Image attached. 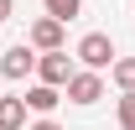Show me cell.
Wrapping results in <instances>:
<instances>
[{
  "mask_svg": "<svg viewBox=\"0 0 135 130\" xmlns=\"http://www.w3.org/2000/svg\"><path fill=\"white\" fill-rule=\"evenodd\" d=\"M62 99H73V104H99L104 99V73L99 68H73L68 73V83H62Z\"/></svg>",
  "mask_w": 135,
  "mask_h": 130,
  "instance_id": "cell-1",
  "label": "cell"
},
{
  "mask_svg": "<svg viewBox=\"0 0 135 130\" xmlns=\"http://www.w3.org/2000/svg\"><path fill=\"white\" fill-rule=\"evenodd\" d=\"M73 57H78L83 68H99V73H104V68L114 63L119 52H114V36H109V31H88V36H78V47H73Z\"/></svg>",
  "mask_w": 135,
  "mask_h": 130,
  "instance_id": "cell-2",
  "label": "cell"
},
{
  "mask_svg": "<svg viewBox=\"0 0 135 130\" xmlns=\"http://www.w3.org/2000/svg\"><path fill=\"white\" fill-rule=\"evenodd\" d=\"M68 73H73V57H68L62 47H47V52H36V78L52 83V89H62Z\"/></svg>",
  "mask_w": 135,
  "mask_h": 130,
  "instance_id": "cell-3",
  "label": "cell"
},
{
  "mask_svg": "<svg viewBox=\"0 0 135 130\" xmlns=\"http://www.w3.org/2000/svg\"><path fill=\"white\" fill-rule=\"evenodd\" d=\"M26 73H36V47H31V42L5 47V57H0V78H26Z\"/></svg>",
  "mask_w": 135,
  "mask_h": 130,
  "instance_id": "cell-4",
  "label": "cell"
},
{
  "mask_svg": "<svg viewBox=\"0 0 135 130\" xmlns=\"http://www.w3.org/2000/svg\"><path fill=\"white\" fill-rule=\"evenodd\" d=\"M26 42H31L36 52H47V47H62V21H57V16H42V21H31Z\"/></svg>",
  "mask_w": 135,
  "mask_h": 130,
  "instance_id": "cell-5",
  "label": "cell"
},
{
  "mask_svg": "<svg viewBox=\"0 0 135 130\" xmlns=\"http://www.w3.org/2000/svg\"><path fill=\"white\" fill-rule=\"evenodd\" d=\"M21 99H26V109H36V114H52L57 104H62V89H52V83H42V78H36V83H31V89H26Z\"/></svg>",
  "mask_w": 135,
  "mask_h": 130,
  "instance_id": "cell-6",
  "label": "cell"
},
{
  "mask_svg": "<svg viewBox=\"0 0 135 130\" xmlns=\"http://www.w3.org/2000/svg\"><path fill=\"white\" fill-rule=\"evenodd\" d=\"M0 130H26V99L0 94Z\"/></svg>",
  "mask_w": 135,
  "mask_h": 130,
  "instance_id": "cell-7",
  "label": "cell"
},
{
  "mask_svg": "<svg viewBox=\"0 0 135 130\" xmlns=\"http://www.w3.org/2000/svg\"><path fill=\"white\" fill-rule=\"evenodd\" d=\"M109 78H114V89H135V57H114Z\"/></svg>",
  "mask_w": 135,
  "mask_h": 130,
  "instance_id": "cell-8",
  "label": "cell"
},
{
  "mask_svg": "<svg viewBox=\"0 0 135 130\" xmlns=\"http://www.w3.org/2000/svg\"><path fill=\"white\" fill-rule=\"evenodd\" d=\"M42 11H47V16H57V21L68 26V21L83 11V0H42Z\"/></svg>",
  "mask_w": 135,
  "mask_h": 130,
  "instance_id": "cell-9",
  "label": "cell"
},
{
  "mask_svg": "<svg viewBox=\"0 0 135 130\" xmlns=\"http://www.w3.org/2000/svg\"><path fill=\"white\" fill-rule=\"evenodd\" d=\"M119 130H135V89H119Z\"/></svg>",
  "mask_w": 135,
  "mask_h": 130,
  "instance_id": "cell-10",
  "label": "cell"
},
{
  "mask_svg": "<svg viewBox=\"0 0 135 130\" xmlns=\"http://www.w3.org/2000/svg\"><path fill=\"white\" fill-rule=\"evenodd\" d=\"M26 130H62V125H57V120H47V114H42V120H31V125H26Z\"/></svg>",
  "mask_w": 135,
  "mask_h": 130,
  "instance_id": "cell-11",
  "label": "cell"
},
{
  "mask_svg": "<svg viewBox=\"0 0 135 130\" xmlns=\"http://www.w3.org/2000/svg\"><path fill=\"white\" fill-rule=\"evenodd\" d=\"M11 5H16V0H0V21H5V16H11Z\"/></svg>",
  "mask_w": 135,
  "mask_h": 130,
  "instance_id": "cell-12",
  "label": "cell"
},
{
  "mask_svg": "<svg viewBox=\"0 0 135 130\" xmlns=\"http://www.w3.org/2000/svg\"><path fill=\"white\" fill-rule=\"evenodd\" d=\"M0 26H5V21H0Z\"/></svg>",
  "mask_w": 135,
  "mask_h": 130,
  "instance_id": "cell-13",
  "label": "cell"
}]
</instances>
